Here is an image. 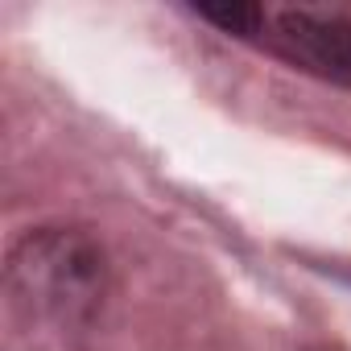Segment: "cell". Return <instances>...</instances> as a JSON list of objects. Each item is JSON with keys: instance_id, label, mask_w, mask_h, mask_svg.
<instances>
[{"instance_id": "cell-3", "label": "cell", "mask_w": 351, "mask_h": 351, "mask_svg": "<svg viewBox=\"0 0 351 351\" xmlns=\"http://www.w3.org/2000/svg\"><path fill=\"white\" fill-rule=\"evenodd\" d=\"M203 21L219 25L223 34H236V38H265V9L261 5H199L195 9Z\"/></svg>"}, {"instance_id": "cell-1", "label": "cell", "mask_w": 351, "mask_h": 351, "mask_svg": "<svg viewBox=\"0 0 351 351\" xmlns=\"http://www.w3.org/2000/svg\"><path fill=\"white\" fill-rule=\"evenodd\" d=\"M104 252L83 232L42 228L25 236L5 269L13 310L58 330L83 326L104 302Z\"/></svg>"}, {"instance_id": "cell-2", "label": "cell", "mask_w": 351, "mask_h": 351, "mask_svg": "<svg viewBox=\"0 0 351 351\" xmlns=\"http://www.w3.org/2000/svg\"><path fill=\"white\" fill-rule=\"evenodd\" d=\"M265 42L314 79L351 83V9H285L273 17Z\"/></svg>"}]
</instances>
